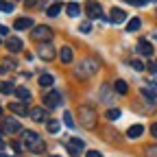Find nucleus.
Instances as JSON below:
<instances>
[{
    "label": "nucleus",
    "instance_id": "37",
    "mask_svg": "<svg viewBox=\"0 0 157 157\" xmlns=\"http://www.w3.org/2000/svg\"><path fill=\"white\" fill-rule=\"evenodd\" d=\"M7 33H9V26H0V37L7 35Z\"/></svg>",
    "mask_w": 157,
    "mask_h": 157
},
{
    "label": "nucleus",
    "instance_id": "29",
    "mask_svg": "<svg viewBox=\"0 0 157 157\" xmlns=\"http://www.w3.org/2000/svg\"><path fill=\"white\" fill-rule=\"evenodd\" d=\"M0 11L11 13V11H13V5H11V2H5V0H0Z\"/></svg>",
    "mask_w": 157,
    "mask_h": 157
},
{
    "label": "nucleus",
    "instance_id": "18",
    "mask_svg": "<svg viewBox=\"0 0 157 157\" xmlns=\"http://www.w3.org/2000/svg\"><path fill=\"white\" fill-rule=\"evenodd\" d=\"M59 59H61L63 63H70V61H72V50H70L68 46H63L61 52H59Z\"/></svg>",
    "mask_w": 157,
    "mask_h": 157
},
{
    "label": "nucleus",
    "instance_id": "31",
    "mask_svg": "<svg viewBox=\"0 0 157 157\" xmlns=\"http://www.w3.org/2000/svg\"><path fill=\"white\" fill-rule=\"evenodd\" d=\"M142 94L146 96V101H151V103H155V94H153L151 90H142Z\"/></svg>",
    "mask_w": 157,
    "mask_h": 157
},
{
    "label": "nucleus",
    "instance_id": "33",
    "mask_svg": "<svg viewBox=\"0 0 157 157\" xmlns=\"http://www.w3.org/2000/svg\"><path fill=\"white\" fill-rule=\"evenodd\" d=\"M131 66H133V70H137V72L144 70V63H142V61H131Z\"/></svg>",
    "mask_w": 157,
    "mask_h": 157
},
{
    "label": "nucleus",
    "instance_id": "22",
    "mask_svg": "<svg viewBox=\"0 0 157 157\" xmlns=\"http://www.w3.org/2000/svg\"><path fill=\"white\" fill-rule=\"evenodd\" d=\"M46 129L50 133H59V122L57 120H46Z\"/></svg>",
    "mask_w": 157,
    "mask_h": 157
},
{
    "label": "nucleus",
    "instance_id": "39",
    "mask_svg": "<svg viewBox=\"0 0 157 157\" xmlns=\"http://www.w3.org/2000/svg\"><path fill=\"white\" fill-rule=\"evenodd\" d=\"M24 2H26V5H35V0H24Z\"/></svg>",
    "mask_w": 157,
    "mask_h": 157
},
{
    "label": "nucleus",
    "instance_id": "24",
    "mask_svg": "<svg viewBox=\"0 0 157 157\" xmlns=\"http://www.w3.org/2000/svg\"><path fill=\"white\" fill-rule=\"evenodd\" d=\"M15 68V63L11 61V59H5V63L0 66V72H9V70H13Z\"/></svg>",
    "mask_w": 157,
    "mask_h": 157
},
{
    "label": "nucleus",
    "instance_id": "41",
    "mask_svg": "<svg viewBox=\"0 0 157 157\" xmlns=\"http://www.w3.org/2000/svg\"><path fill=\"white\" fill-rule=\"evenodd\" d=\"M0 157H9V155H0Z\"/></svg>",
    "mask_w": 157,
    "mask_h": 157
},
{
    "label": "nucleus",
    "instance_id": "13",
    "mask_svg": "<svg viewBox=\"0 0 157 157\" xmlns=\"http://www.w3.org/2000/svg\"><path fill=\"white\" fill-rule=\"evenodd\" d=\"M7 48H9V52H20V50H22V39L11 37L9 42H7Z\"/></svg>",
    "mask_w": 157,
    "mask_h": 157
},
{
    "label": "nucleus",
    "instance_id": "1",
    "mask_svg": "<svg viewBox=\"0 0 157 157\" xmlns=\"http://www.w3.org/2000/svg\"><path fill=\"white\" fill-rule=\"evenodd\" d=\"M96 72H98V61L96 59H83V61L74 68V76L78 78V81H81V78L83 81L85 78H92Z\"/></svg>",
    "mask_w": 157,
    "mask_h": 157
},
{
    "label": "nucleus",
    "instance_id": "32",
    "mask_svg": "<svg viewBox=\"0 0 157 157\" xmlns=\"http://www.w3.org/2000/svg\"><path fill=\"white\" fill-rule=\"evenodd\" d=\"M78 151H81V148H78V146H74L72 142H68V153H70V155H76Z\"/></svg>",
    "mask_w": 157,
    "mask_h": 157
},
{
    "label": "nucleus",
    "instance_id": "42",
    "mask_svg": "<svg viewBox=\"0 0 157 157\" xmlns=\"http://www.w3.org/2000/svg\"><path fill=\"white\" fill-rule=\"evenodd\" d=\"M50 157H59V155H50Z\"/></svg>",
    "mask_w": 157,
    "mask_h": 157
},
{
    "label": "nucleus",
    "instance_id": "8",
    "mask_svg": "<svg viewBox=\"0 0 157 157\" xmlns=\"http://www.w3.org/2000/svg\"><path fill=\"white\" fill-rule=\"evenodd\" d=\"M33 37H35V39H44V42H46V39L52 37V31H50L48 26H35V29H33Z\"/></svg>",
    "mask_w": 157,
    "mask_h": 157
},
{
    "label": "nucleus",
    "instance_id": "35",
    "mask_svg": "<svg viewBox=\"0 0 157 157\" xmlns=\"http://www.w3.org/2000/svg\"><path fill=\"white\" fill-rule=\"evenodd\" d=\"M87 157H103L98 151H87Z\"/></svg>",
    "mask_w": 157,
    "mask_h": 157
},
{
    "label": "nucleus",
    "instance_id": "9",
    "mask_svg": "<svg viewBox=\"0 0 157 157\" xmlns=\"http://www.w3.org/2000/svg\"><path fill=\"white\" fill-rule=\"evenodd\" d=\"M31 26H35L31 17H17L13 22V29H17V31H24V29H31Z\"/></svg>",
    "mask_w": 157,
    "mask_h": 157
},
{
    "label": "nucleus",
    "instance_id": "26",
    "mask_svg": "<svg viewBox=\"0 0 157 157\" xmlns=\"http://www.w3.org/2000/svg\"><path fill=\"white\" fill-rule=\"evenodd\" d=\"M63 122H66L68 129H74V120H72V116H70L68 111H63Z\"/></svg>",
    "mask_w": 157,
    "mask_h": 157
},
{
    "label": "nucleus",
    "instance_id": "43",
    "mask_svg": "<svg viewBox=\"0 0 157 157\" xmlns=\"http://www.w3.org/2000/svg\"><path fill=\"white\" fill-rule=\"evenodd\" d=\"M0 116H2V109H0Z\"/></svg>",
    "mask_w": 157,
    "mask_h": 157
},
{
    "label": "nucleus",
    "instance_id": "17",
    "mask_svg": "<svg viewBox=\"0 0 157 157\" xmlns=\"http://www.w3.org/2000/svg\"><path fill=\"white\" fill-rule=\"evenodd\" d=\"M15 94H17V98L22 103H26V101H31V92L26 90V87H15Z\"/></svg>",
    "mask_w": 157,
    "mask_h": 157
},
{
    "label": "nucleus",
    "instance_id": "10",
    "mask_svg": "<svg viewBox=\"0 0 157 157\" xmlns=\"http://www.w3.org/2000/svg\"><path fill=\"white\" fill-rule=\"evenodd\" d=\"M29 116H31V120H35V122H44V120H46V111H44L42 107H33V109L29 111Z\"/></svg>",
    "mask_w": 157,
    "mask_h": 157
},
{
    "label": "nucleus",
    "instance_id": "36",
    "mask_svg": "<svg viewBox=\"0 0 157 157\" xmlns=\"http://www.w3.org/2000/svg\"><path fill=\"white\" fill-rule=\"evenodd\" d=\"M151 135L157 137V124H151Z\"/></svg>",
    "mask_w": 157,
    "mask_h": 157
},
{
    "label": "nucleus",
    "instance_id": "7",
    "mask_svg": "<svg viewBox=\"0 0 157 157\" xmlns=\"http://www.w3.org/2000/svg\"><path fill=\"white\" fill-rule=\"evenodd\" d=\"M85 13H87L92 20H96V17H101V15H103V9H101V5H98V2L90 0V2L85 5Z\"/></svg>",
    "mask_w": 157,
    "mask_h": 157
},
{
    "label": "nucleus",
    "instance_id": "27",
    "mask_svg": "<svg viewBox=\"0 0 157 157\" xmlns=\"http://www.w3.org/2000/svg\"><path fill=\"white\" fill-rule=\"evenodd\" d=\"M144 155H146V157H157V144H153V146H146Z\"/></svg>",
    "mask_w": 157,
    "mask_h": 157
},
{
    "label": "nucleus",
    "instance_id": "15",
    "mask_svg": "<svg viewBox=\"0 0 157 157\" xmlns=\"http://www.w3.org/2000/svg\"><path fill=\"white\" fill-rule=\"evenodd\" d=\"M140 26H142V20L140 17H131L129 24H127V31L129 33H135V31H140Z\"/></svg>",
    "mask_w": 157,
    "mask_h": 157
},
{
    "label": "nucleus",
    "instance_id": "30",
    "mask_svg": "<svg viewBox=\"0 0 157 157\" xmlns=\"http://www.w3.org/2000/svg\"><path fill=\"white\" fill-rule=\"evenodd\" d=\"M101 101H103V103H109V101H111V96H109V90H107V87L101 90Z\"/></svg>",
    "mask_w": 157,
    "mask_h": 157
},
{
    "label": "nucleus",
    "instance_id": "16",
    "mask_svg": "<svg viewBox=\"0 0 157 157\" xmlns=\"http://www.w3.org/2000/svg\"><path fill=\"white\" fill-rule=\"evenodd\" d=\"M111 20H113L116 24H118V22H124V20H127V13H124L122 9H113V11H111Z\"/></svg>",
    "mask_w": 157,
    "mask_h": 157
},
{
    "label": "nucleus",
    "instance_id": "21",
    "mask_svg": "<svg viewBox=\"0 0 157 157\" xmlns=\"http://www.w3.org/2000/svg\"><path fill=\"white\" fill-rule=\"evenodd\" d=\"M113 90H116L118 94H122V96H124V94L129 92V87H127V83H124V81H120V78H118V81L113 83Z\"/></svg>",
    "mask_w": 157,
    "mask_h": 157
},
{
    "label": "nucleus",
    "instance_id": "38",
    "mask_svg": "<svg viewBox=\"0 0 157 157\" xmlns=\"http://www.w3.org/2000/svg\"><path fill=\"white\" fill-rule=\"evenodd\" d=\"M155 70H157V61H155V63L151 66V72H155Z\"/></svg>",
    "mask_w": 157,
    "mask_h": 157
},
{
    "label": "nucleus",
    "instance_id": "6",
    "mask_svg": "<svg viewBox=\"0 0 157 157\" xmlns=\"http://www.w3.org/2000/svg\"><path fill=\"white\" fill-rule=\"evenodd\" d=\"M44 105H46L48 109L59 107V105H61V94H59V92H48V94L44 96Z\"/></svg>",
    "mask_w": 157,
    "mask_h": 157
},
{
    "label": "nucleus",
    "instance_id": "2",
    "mask_svg": "<svg viewBox=\"0 0 157 157\" xmlns=\"http://www.w3.org/2000/svg\"><path fill=\"white\" fill-rule=\"evenodd\" d=\"M78 113H81V124L85 129H94L96 120H98V113L90 107V105H78Z\"/></svg>",
    "mask_w": 157,
    "mask_h": 157
},
{
    "label": "nucleus",
    "instance_id": "40",
    "mask_svg": "<svg viewBox=\"0 0 157 157\" xmlns=\"http://www.w3.org/2000/svg\"><path fill=\"white\" fill-rule=\"evenodd\" d=\"M0 148H5V142H2V137H0Z\"/></svg>",
    "mask_w": 157,
    "mask_h": 157
},
{
    "label": "nucleus",
    "instance_id": "20",
    "mask_svg": "<svg viewBox=\"0 0 157 157\" xmlns=\"http://www.w3.org/2000/svg\"><path fill=\"white\" fill-rule=\"evenodd\" d=\"M52 83H55L52 74H42V76H39V85H42V87H50Z\"/></svg>",
    "mask_w": 157,
    "mask_h": 157
},
{
    "label": "nucleus",
    "instance_id": "19",
    "mask_svg": "<svg viewBox=\"0 0 157 157\" xmlns=\"http://www.w3.org/2000/svg\"><path fill=\"white\" fill-rule=\"evenodd\" d=\"M66 11H68V15H70V17H78V15H81V9H78V5H76V2H70V5L66 7Z\"/></svg>",
    "mask_w": 157,
    "mask_h": 157
},
{
    "label": "nucleus",
    "instance_id": "25",
    "mask_svg": "<svg viewBox=\"0 0 157 157\" xmlns=\"http://www.w3.org/2000/svg\"><path fill=\"white\" fill-rule=\"evenodd\" d=\"M0 92H2V94H11V92H15V87H13V83H0Z\"/></svg>",
    "mask_w": 157,
    "mask_h": 157
},
{
    "label": "nucleus",
    "instance_id": "14",
    "mask_svg": "<svg viewBox=\"0 0 157 157\" xmlns=\"http://www.w3.org/2000/svg\"><path fill=\"white\" fill-rule=\"evenodd\" d=\"M144 133V127L142 124H133L129 131H127V137H129V140H135V137H140Z\"/></svg>",
    "mask_w": 157,
    "mask_h": 157
},
{
    "label": "nucleus",
    "instance_id": "5",
    "mask_svg": "<svg viewBox=\"0 0 157 157\" xmlns=\"http://www.w3.org/2000/svg\"><path fill=\"white\" fill-rule=\"evenodd\" d=\"M37 55L44 59V61H50V59L55 57V46L50 44V42H44V44H39V48H37Z\"/></svg>",
    "mask_w": 157,
    "mask_h": 157
},
{
    "label": "nucleus",
    "instance_id": "34",
    "mask_svg": "<svg viewBox=\"0 0 157 157\" xmlns=\"http://www.w3.org/2000/svg\"><path fill=\"white\" fill-rule=\"evenodd\" d=\"M78 29H81L83 33H90V31H92V24H90V22H81V26H78Z\"/></svg>",
    "mask_w": 157,
    "mask_h": 157
},
{
    "label": "nucleus",
    "instance_id": "28",
    "mask_svg": "<svg viewBox=\"0 0 157 157\" xmlns=\"http://www.w3.org/2000/svg\"><path fill=\"white\" fill-rule=\"evenodd\" d=\"M107 118H109V120H118V118H120V109H109Z\"/></svg>",
    "mask_w": 157,
    "mask_h": 157
},
{
    "label": "nucleus",
    "instance_id": "11",
    "mask_svg": "<svg viewBox=\"0 0 157 157\" xmlns=\"http://www.w3.org/2000/svg\"><path fill=\"white\" fill-rule=\"evenodd\" d=\"M9 111H13L15 116H29V109L24 103H9Z\"/></svg>",
    "mask_w": 157,
    "mask_h": 157
},
{
    "label": "nucleus",
    "instance_id": "12",
    "mask_svg": "<svg viewBox=\"0 0 157 157\" xmlns=\"http://www.w3.org/2000/svg\"><path fill=\"white\" fill-rule=\"evenodd\" d=\"M137 52L144 55V57H151V55H153V44H148L146 39H142V42L137 44Z\"/></svg>",
    "mask_w": 157,
    "mask_h": 157
},
{
    "label": "nucleus",
    "instance_id": "4",
    "mask_svg": "<svg viewBox=\"0 0 157 157\" xmlns=\"http://www.w3.org/2000/svg\"><path fill=\"white\" fill-rule=\"evenodd\" d=\"M20 131H24V129H22V124H20L15 118H5V120H2V133L15 135V133H20Z\"/></svg>",
    "mask_w": 157,
    "mask_h": 157
},
{
    "label": "nucleus",
    "instance_id": "3",
    "mask_svg": "<svg viewBox=\"0 0 157 157\" xmlns=\"http://www.w3.org/2000/svg\"><path fill=\"white\" fill-rule=\"evenodd\" d=\"M24 144H26V148L33 151V153H42V151L46 148V146H44V140H42L37 133H33V131H24Z\"/></svg>",
    "mask_w": 157,
    "mask_h": 157
},
{
    "label": "nucleus",
    "instance_id": "23",
    "mask_svg": "<svg viewBox=\"0 0 157 157\" xmlns=\"http://www.w3.org/2000/svg\"><path fill=\"white\" fill-rule=\"evenodd\" d=\"M59 11H61V5H50V7L46 9V13H48L50 17H55V15H59Z\"/></svg>",
    "mask_w": 157,
    "mask_h": 157
}]
</instances>
